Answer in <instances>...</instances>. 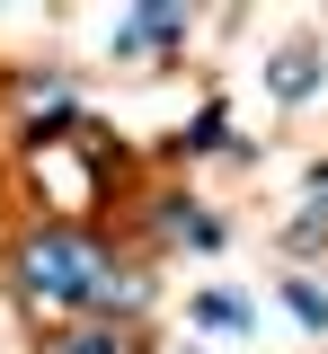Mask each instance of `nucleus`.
<instances>
[{"mask_svg":"<svg viewBox=\"0 0 328 354\" xmlns=\"http://www.w3.org/2000/svg\"><path fill=\"white\" fill-rule=\"evenodd\" d=\"M178 36H187V9H134L116 27V53H169Z\"/></svg>","mask_w":328,"mask_h":354,"instance_id":"obj_2","label":"nucleus"},{"mask_svg":"<svg viewBox=\"0 0 328 354\" xmlns=\"http://www.w3.org/2000/svg\"><path fill=\"white\" fill-rule=\"evenodd\" d=\"M195 319H204L213 337H248V301H239V292H204V301H195Z\"/></svg>","mask_w":328,"mask_h":354,"instance_id":"obj_6","label":"nucleus"},{"mask_svg":"<svg viewBox=\"0 0 328 354\" xmlns=\"http://www.w3.org/2000/svg\"><path fill=\"white\" fill-rule=\"evenodd\" d=\"M195 151H213V142H231V115H222V106H204V115H195V133H187Z\"/></svg>","mask_w":328,"mask_h":354,"instance_id":"obj_8","label":"nucleus"},{"mask_svg":"<svg viewBox=\"0 0 328 354\" xmlns=\"http://www.w3.org/2000/svg\"><path fill=\"white\" fill-rule=\"evenodd\" d=\"M284 301H293L302 328H328V292H320V283H302V274H293V283H284Z\"/></svg>","mask_w":328,"mask_h":354,"instance_id":"obj_7","label":"nucleus"},{"mask_svg":"<svg viewBox=\"0 0 328 354\" xmlns=\"http://www.w3.org/2000/svg\"><path fill=\"white\" fill-rule=\"evenodd\" d=\"M160 221H169V230H187V239H195V257H213V248H222V221H213V213H195V195H169V204H160Z\"/></svg>","mask_w":328,"mask_h":354,"instance_id":"obj_5","label":"nucleus"},{"mask_svg":"<svg viewBox=\"0 0 328 354\" xmlns=\"http://www.w3.org/2000/svg\"><path fill=\"white\" fill-rule=\"evenodd\" d=\"M266 88H275L284 106H302V97L320 88V53H311V44H284L275 62H266Z\"/></svg>","mask_w":328,"mask_h":354,"instance_id":"obj_3","label":"nucleus"},{"mask_svg":"<svg viewBox=\"0 0 328 354\" xmlns=\"http://www.w3.org/2000/svg\"><path fill=\"white\" fill-rule=\"evenodd\" d=\"M53 354H142V337H134V319H89L80 337H62Z\"/></svg>","mask_w":328,"mask_h":354,"instance_id":"obj_4","label":"nucleus"},{"mask_svg":"<svg viewBox=\"0 0 328 354\" xmlns=\"http://www.w3.org/2000/svg\"><path fill=\"white\" fill-rule=\"evenodd\" d=\"M18 283L36 292V301H89L98 319H116V310L142 301V274H116V257L80 239V230H36V239H18Z\"/></svg>","mask_w":328,"mask_h":354,"instance_id":"obj_1","label":"nucleus"}]
</instances>
